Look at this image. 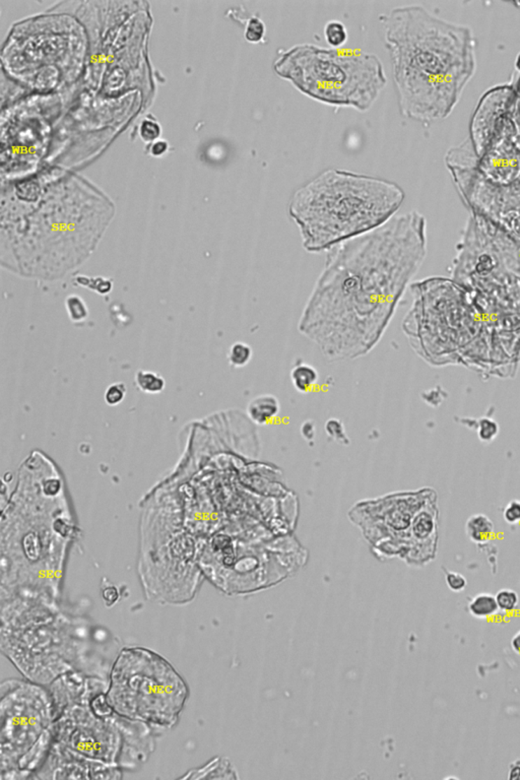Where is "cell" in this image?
<instances>
[{"instance_id": "cell-3", "label": "cell", "mask_w": 520, "mask_h": 780, "mask_svg": "<svg viewBox=\"0 0 520 780\" xmlns=\"http://www.w3.org/2000/svg\"><path fill=\"white\" fill-rule=\"evenodd\" d=\"M379 20L400 113L425 125L444 120L476 74L474 33L421 6H398Z\"/></svg>"}, {"instance_id": "cell-28", "label": "cell", "mask_w": 520, "mask_h": 780, "mask_svg": "<svg viewBox=\"0 0 520 780\" xmlns=\"http://www.w3.org/2000/svg\"><path fill=\"white\" fill-rule=\"evenodd\" d=\"M325 431L328 436L332 437L333 440L342 442L344 444H346V441L348 440L343 423L337 420V419H330V420L326 422Z\"/></svg>"}, {"instance_id": "cell-23", "label": "cell", "mask_w": 520, "mask_h": 780, "mask_svg": "<svg viewBox=\"0 0 520 780\" xmlns=\"http://www.w3.org/2000/svg\"><path fill=\"white\" fill-rule=\"evenodd\" d=\"M139 132L141 141L150 144L160 139L162 134V127L156 117L153 116V115H148L139 124Z\"/></svg>"}, {"instance_id": "cell-16", "label": "cell", "mask_w": 520, "mask_h": 780, "mask_svg": "<svg viewBox=\"0 0 520 780\" xmlns=\"http://www.w3.org/2000/svg\"><path fill=\"white\" fill-rule=\"evenodd\" d=\"M292 384L300 394L312 391L319 379L318 371L307 363H299L293 367L291 374Z\"/></svg>"}, {"instance_id": "cell-12", "label": "cell", "mask_w": 520, "mask_h": 780, "mask_svg": "<svg viewBox=\"0 0 520 780\" xmlns=\"http://www.w3.org/2000/svg\"><path fill=\"white\" fill-rule=\"evenodd\" d=\"M122 768L91 761L53 741L48 756L31 779H120Z\"/></svg>"}, {"instance_id": "cell-27", "label": "cell", "mask_w": 520, "mask_h": 780, "mask_svg": "<svg viewBox=\"0 0 520 780\" xmlns=\"http://www.w3.org/2000/svg\"><path fill=\"white\" fill-rule=\"evenodd\" d=\"M512 85L514 95L511 103L510 115L520 134V74H517V78L513 80Z\"/></svg>"}, {"instance_id": "cell-15", "label": "cell", "mask_w": 520, "mask_h": 780, "mask_svg": "<svg viewBox=\"0 0 520 780\" xmlns=\"http://www.w3.org/2000/svg\"><path fill=\"white\" fill-rule=\"evenodd\" d=\"M230 765L225 760L215 758L211 760L202 767L193 768L179 777V779H229Z\"/></svg>"}, {"instance_id": "cell-1", "label": "cell", "mask_w": 520, "mask_h": 780, "mask_svg": "<svg viewBox=\"0 0 520 780\" xmlns=\"http://www.w3.org/2000/svg\"><path fill=\"white\" fill-rule=\"evenodd\" d=\"M426 256V218L416 211L332 248L302 311L299 333L332 362L368 355Z\"/></svg>"}, {"instance_id": "cell-34", "label": "cell", "mask_w": 520, "mask_h": 780, "mask_svg": "<svg viewBox=\"0 0 520 780\" xmlns=\"http://www.w3.org/2000/svg\"><path fill=\"white\" fill-rule=\"evenodd\" d=\"M315 431H316V429H315L314 422H304L303 425H302L301 433L306 440H311V439H314Z\"/></svg>"}, {"instance_id": "cell-38", "label": "cell", "mask_w": 520, "mask_h": 780, "mask_svg": "<svg viewBox=\"0 0 520 780\" xmlns=\"http://www.w3.org/2000/svg\"><path fill=\"white\" fill-rule=\"evenodd\" d=\"M519 258H520V245H519Z\"/></svg>"}, {"instance_id": "cell-35", "label": "cell", "mask_w": 520, "mask_h": 780, "mask_svg": "<svg viewBox=\"0 0 520 780\" xmlns=\"http://www.w3.org/2000/svg\"><path fill=\"white\" fill-rule=\"evenodd\" d=\"M510 779H520V764L512 763L510 766Z\"/></svg>"}, {"instance_id": "cell-19", "label": "cell", "mask_w": 520, "mask_h": 780, "mask_svg": "<svg viewBox=\"0 0 520 780\" xmlns=\"http://www.w3.org/2000/svg\"><path fill=\"white\" fill-rule=\"evenodd\" d=\"M134 381L137 389L148 394H161L166 387V381L160 374L146 370H139Z\"/></svg>"}, {"instance_id": "cell-5", "label": "cell", "mask_w": 520, "mask_h": 780, "mask_svg": "<svg viewBox=\"0 0 520 780\" xmlns=\"http://www.w3.org/2000/svg\"><path fill=\"white\" fill-rule=\"evenodd\" d=\"M400 185L374 176L328 169L295 191L288 214L309 253L328 252L384 226L404 204Z\"/></svg>"}, {"instance_id": "cell-31", "label": "cell", "mask_w": 520, "mask_h": 780, "mask_svg": "<svg viewBox=\"0 0 520 780\" xmlns=\"http://www.w3.org/2000/svg\"><path fill=\"white\" fill-rule=\"evenodd\" d=\"M503 517L510 524L520 522V500H512L504 509Z\"/></svg>"}, {"instance_id": "cell-13", "label": "cell", "mask_w": 520, "mask_h": 780, "mask_svg": "<svg viewBox=\"0 0 520 780\" xmlns=\"http://www.w3.org/2000/svg\"><path fill=\"white\" fill-rule=\"evenodd\" d=\"M281 412V403L272 394H260L252 398L247 405V416L256 425L272 423Z\"/></svg>"}, {"instance_id": "cell-24", "label": "cell", "mask_w": 520, "mask_h": 780, "mask_svg": "<svg viewBox=\"0 0 520 780\" xmlns=\"http://www.w3.org/2000/svg\"><path fill=\"white\" fill-rule=\"evenodd\" d=\"M495 597H496L499 611H502V612H513L519 604V594L514 590H510V588H503V590H499Z\"/></svg>"}, {"instance_id": "cell-22", "label": "cell", "mask_w": 520, "mask_h": 780, "mask_svg": "<svg viewBox=\"0 0 520 780\" xmlns=\"http://www.w3.org/2000/svg\"><path fill=\"white\" fill-rule=\"evenodd\" d=\"M65 308L69 319L73 323H80L89 317V308L82 297L78 295H69L65 299Z\"/></svg>"}, {"instance_id": "cell-6", "label": "cell", "mask_w": 520, "mask_h": 780, "mask_svg": "<svg viewBox=\"0 0 520 780\" xmlns=\"http://www.w3.org/2000/svg\"><path fill=\"white\" fill-rule=\"evenodd\" d=\"M274 74L316 102L366 112L387 83L384 63L373 53L303 43L279 52Z\"/></svg>"}, {"instance_id": "cell-17", "label": "cell", "mask_w": 520, "mask_h": 780, "mask_svg": "<svg viewBox=\"0 0 520 780\" xmlns=\"http://www.w3.org/2000/svg\"><path fill=\"white\" fill-rule=\"evenodd\" d=\"M468 611H470L472 616L477 618V619H488V618L495 616L499 612L496 597L493 594H487V592L477 594L470 601V605H468Z\"/></svg>"}, {"instance_id": "cell-9", "label": "cell", "mask_w": 520, "mask_h": 780, "mask_svg": "<svg viewBox=\"0 0 520 780\" xmlns=\"http://www.w3.org/2000/svg\"><path fill=\"white\" fill-rule=\"evenodd\" d=\"M413 303L402 328L409 346L430 366L459 364L467 301L454 279L432 277L412 283Z\"/></svg>"}, {"instance_id": "cell-20", "label": "cell", "mask_w": 520, "mask_h": 780, "mask_svg": "<svg viewBox=\"0 0 520 780\" xmlns=\"http://www.w3.org/2000/svg\"><path fill=\"white\" fill-rule=\"evenodd\" d=\"M324 39L330 45V48L341 49L349 40L348 29L344 22L332 20L328 22L323 29Z\"/></svg>"}, {"instance_id": "cell-2", "label": "cell", "mask_w": 520, "mask_h": 780, "mask_svg": "<svg viewBox=\"0 0 520 780\" xmlns=\"http://www.w3.org/2000/svg\"><path fill=\"white\" fill-rule=\"evenodd\" d=\"M114 214L105 193L73 173L3 187L1 267L28 279H62L92 256Z\"/></svg>"}, {"instance_id": "cell-18", "label": "cell", "mask_w": 520, "mask_h": 780, "mask_svg": "<svg viewBox=\"0 0 520 780\" xmlns=\"http://www.w3.org/2000/svg\"><path fill=\"white\" fill-rule=\"evenodd\" d=\"M238 21L244 27V38L250 44H260L265 40L267 26L258 15H249L244 18H237Z\"/></svg>"}, {"instance_id": "cell-36", "label": "cell", "mask_w": 520, "mask_h": 780, "mask_svg": "<svg viewBox=\"0 0 520 780\" xmlns=\"http://www.w3.org/2000/svg\"><path fill=\"white\" fill-rule=\"evenodd\" d=\"M511 647H512L514 653L520 655V630L515 633L514 636L511 639Z\"/></svg>"}, {"instance_id": "cell-21", "label": "cell", "mask_w": 520, "mask_h": 780, "mask_svg": "<svg viewBox=\"0 0 520 780\" xmlns=\"http://www.w3.org/2000/svg\"><path fill=\"white\" fill-rule=\"evenodd\" d=\"M253 357V349L251 346L244 342H236L230 347L228 351V361L231 366L235 368H243L249 364Z\"/></svg>"}, {"instance_id": "cell-10", "label": "cell", "mask_w": 520, "mask_h": 780, "mask_svg": "<svg viewBox=\"0 0 520 780\" xmlns=\"http://www.w3.org/2000/svg\"><path fill=\"white\" fill-rule=\"evenodd\" d=\"M91 698L58 712L54 741L83 758L122 768L127 718L116 713L99 716L90 706Z\"/></svg>"}, {"instance_id": "cell-32", "label": "cell", "mask_w": 520, "mask_h": 780, "mask_svg": "<svg viewBox=\"0 0 520 780\" xmlns=\"http://www.w3.org/2000/svg\"><path fill=\"white\" fill-rule=\"evenodd\" d=\"M169 148H170V146H169L168 141L165 139H157L154 143L148 144L146 152L153 157L159 158L165 155L168 152Z\"/></svg>"}, {"instance_id": "cell-30", "label": "cell", "mask_w": 520, "mask_h": 780, "mask_svg": "<svg viewBox=\"0 0 520 780\" xmlns=\"http://www.w3.org/2000/svg\"><path fill=\"white\" fill-rule=\"evenodd\" d=\"M445 581L449 590L454 592H463L468 585L467 579L463 574L454 571L445 572Z\"/></svg>"}, {"instance_id": "cell-26", "label": "cell", "mask_w": 520, "mask_h": 780, "mask_svg": "<svg viewBox=\"0 0 520 780\" xmlns=\"http://www.w3.org/2000/svg\"><path fill=\"white\" fill-rule=\"evenodd\" d=\"M126 394H127V389L125 383H113L106 389L104 394L106 403L110 407H116L125 401Z\"/></svg>"}, {"instance_id": "cell-11", "label": "cell", "mask_w": 520, "mask_h": 780, "mask_svg": "<svg viewBox=\"0 0 520 780\" xmlns=\"http://www.w3.org/2000/svg\"><path fill=\"white\" fill-rule=\"evenodd\" d=\"M458 193L470 214L487 218L520 245V178L505 188H472Z\"/></svg>"}, {"instance_id": "cell-7", "label": "cell", "mask_w": 520, "mask_h": 780, "mask_svg": "<svg viewBox=\"0 0 520 780\" xmlns=\"http://www.w3.org/2000/svg\"><path fill=\"white\" fill-rule=\"evenodd\" d=\"M106 695L115 713L163 730L176 727L189 688L173 664L156 651L127 646L115 657Z\"/></svg>"}, {"instance_id": "cell-14", "label": "cell", "mask_w": 520, "mask_h": 780, "mask_svg": "<svg viewBox=\"0 0 520 780\" xmlns=\"http://www.w3.org/2000/svg\"><path fill=\"white\" fill-rule=\"evenodd\" d=\"M465 533L475 544L485 545L494 538V524L485 514H475L465 524Z\"/></svg>"}, {"instance_id": "cell-8", "label": "cell", "mask_w": 520, "mask_h": 780, "mask_svg": "<svg viewBox=\"0 0 520 780\" xmlns=\"http://www.w3.org/2000/svg\"><path fill=\"white\" fill-rule=\"evenodd\" d=\"M56 710L48 687L10 678L0 687V779H31L54 741Z\"/></svg>"}, {"instance_id": "cell-33", "label": "cell", "mask_w": 520, "mask_h": 780, "mask_svg": "<svg viewBox=\"0 0 520 780\" xmlns=\"http://www.w3.org/2000/svg\"><path fill=\"white\" fill-rule=\"evenodd\" d=\"M103 599H104L106 606H111L118 601L119 592L115 586H109L103 590Z\"/></svg>"}, {"instance_id": "cell-4", "label": "cell", "mask_w": 520, "mask_h": 780, "mask_svg": "<svg viewBox=\"0 0 520 780\" xmlns=\"http://www.w3.org/2000/svg\"><path fill=\"white\" fill-rule=\"evenodd\" d=\"M0 616L2 655L27 680L48 687L76 671L109 680L115 658L105 655L104 647L115 642L60 601L20 594L2 597Z\"/></svg>"}, {"instance_id": "cell-29", "label": "cell", "mask_w": 520, "mask_h": 780, "mask_svg": "<svg viewBox=\"0 0 520 780\" xmlns=\"http://www.w3.org/2000/svg\"><path fill=\"white\" fill-rule=\"evenodd\" d=\"M97 283H93L89 277H80V284H82L83 287L89 286V288L96 291L99 294H108L112 290V281L111 279H103V277H96Z\"/></svg>"}, {"instance_id": "cell-25", "label": "cell", "mask_w": 520, "mask_h": 780, "mask_svg": "<svg viewBox=\"0 0 520 780\" xmlns=\"http://www.w3.org/2000/svg\"><path fill=\"white\" fill-rule=\"evenodd\" d=\"M499 434V425L490 418H482L478 423V437L482 442L490 443Z\"/></svg>"}, {"instance_id": "cell-37", "label": "cell", "mask_w": 520, "mask_h": 780, "mask_svg": "<svg viewBox=\"0 0 520 780\" xmlns=\"http://www.w3.org/2000/svg\"><path fill=\"white\" fill-rule=\"evenodd\" d=\"M515 71H517V74H520V53L517 55V60H515Z\"/></svg>"}]
</instances>
